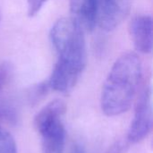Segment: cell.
<instances>
[{
  "label": "cell",
  "instance_id": "obj_1",
  "mask_svg": "<svg viewBox=\"0 0 153 153\" xmlns=\"http://www.w3.org/2000/svg\"><path fill=\"white\" fill-rule=\"evenodd\" d=\"M57 61L48 81L50 89L67 93L78 82L87 63L83 29L73 17L57 20L49 33Z\"/></svg>",
  "mask_w": 153,
  "mask_h": 153
},
{
  "label": "cell",
  "instance_id": "obj_2",
  "mask_svg": "<svg viewBox=\"0 0 153 153\" xmlns=\"http://www.w3.org/2000/svg\"><path fill=\"white\" fill-rule=\"evenodd\" d=\"M142 62L134 52H126L113 64L102 87L100 106L108 117L126 112L134 100L142 79Z\"/></svg>",
  "mask_w": 153,
  "mask_h": 153
},
{
  "label": "cell",
  "instance_id": "obj_3",
  "mask_svg": "<svg viewBox=\"0 0 153 153\" xmlns=\"http://www.w3.org/2000/svg\"><path fill=\"white\" fill-rule=\"evenodd\" d=\"M65 110L66 106L63 100H54L36 115L34 125L41 136L44 153L64 152L66 134L63 117Z\"/></svg>",
  "mask_w": 153,
  "mask_h": 153
},
{
  "label": "cell",
  "instance_id": "obj_4",
  "mask_svg": "<svg viewBox=\"0 0 153 153\" xmlns=\"http://www.w3.org/2000/svg\"><path fill=\"white\" fill-rule=\"evenodd\" d=\"M152 90L149 84L138 97L134 116L127 134L128 141L132 143L143 141L152 131Z\"/></svg>",
  "mask_w": 153,
  "mask_h": 153
},
{
  "label": "cell",
  "instance_id": "obj_5",
  "mask_svg": "<svg viewBox=\"0 0 153 153\" xmlns=\"http://www.w3.org/2000/svg\"><path fill=\"white\" fill-rule=\"evenodd\" d=\"M133 0H94L96 24L106 31L117 28L128 15Z\"/></svg>",
  "mask_w": 153,
  "mask_h": 153
},
{
  "label": "cell",
  "instance_id": "obj_6",
  "mask_svg": "<svg viewBox=\"0 0 153 153\" xmlns=\"http://www.w3.org/2000/svg\"><path fill=\"white\" fill-rule=\"evenodd\" d=\"M129 32L135 48L143 54L152 51V19L141 14L134 17L129 24Z\"/></svg>",
  "mask_w": 153,
  "mask_h": 153
},
{
  "label": "cell",
  "instance_id": "obj_7",
  "mask_svg": "<svg viewBox=\"0 0 153 153\" xmlns=\"http://www.w3.org/2000/svg\"><path fill=\"white\" fill-rule=\"evenodd\" d=\"M72 17L83 30H92L96 26V10L94 0H69Z\"/></svg>",
  "mask_w": 153,
  "mask_h": 153
},
{
  "label": "cell",
  "instance_id": "obj_8",
  "mask_svg": "<svg viewBox=\"0 0 153 153\" xmlns=\"http://www.w3.org/2000/svg\"><path fill=\"white\" fill-rule=\"evenodd\" d=\"M0 153H18L17 145L13 135L0 126Z\"/></svg>",
  "mask_w": 153,
  "mask_h": 153
},
{
  "label": "cell",
  "instance_id": "obj_9",
  "mask_svg": "<svg viewBox=\"0 0 153 153\" xmlns=\"http://www.w3.org/2000/svg\"><path fill=\"white\" fill-rule=\"evenodd\" d=\"M13 74V69L9 63L4 62L0 64V95L9 83Z\"/></svg>",
  "mask_w": 153,
  "mask_h": 153
},
{
  "label": "cell",
  "instance_id": "obj_10",
  "mask_svg": "<svg viewBox=\"0 0 153 153\" xmlns=\"http://www.w3.org/2000/svg\"><path fill=\"white\" fill-rule=\"evenodd\" d=\"M48 89H49V86H48V82H44L36 85L30 91V101L37 102L38 100H39L41 98L45 96V94H47Z\"/></svg>",
  "mask_w": 153,
  "mask_h": 153
},
{
  "label": "cell",
  "instance_id": "obj_11",
  "mask_svg": "<svg viewBox=\"0 0 153 153\" xmlns=\"http://www.w3.org/2000/svg\"><path fill=\"white\" fill-rule=\"evenodd\" d=\"M48 0H28V15L33 17L42 9Z\"/></svg>",
  "mask_w": 153,
  "mask_h": 153
},
{
  "label": "cell",
  "instance_id": "obj_12",
  "mask_svg": "<svg viewBox=\"0 0 153 153\" xmlns=\"http://www.w3.org/2000/svg\"><path fill=\"white\" fill-rule=\"evenodd\" d=\"M8 121L13 123L16 120V116L14 111L12 108L6 107H0V121Z\"/></svg>",
  "mask_w": 153,
  "mask_h": 153
},
{
  "label": "cell",
  "instance_id": "obj_13",
  "mask_svg": "<svg viewBox=\"0 0 153 153\" xmlns=\"http://www.w3.org/2000/svg\"><path fill=\"white\" fill-rule=\"evenodd\" d=\"M123 148L124 146L121 143H117L115 145L112 146V148L109 150V152L108 153H122Z\"/></svg>",
  "mask_w": 153,
  "mask_h": 153
},
{
  "label": "cell",
  "instance_id": "obj_14",
  "mask_svg": "<svg viewBox=\"0 0 153 153\" xmlns=\"http://www.w3.org/2000/svg\"><path fill=\"white\" fill-rule=\"evenodd\" d=\"M71 153H86V152H85V149L83 148L82 145H81V144H75L73 147Z\"/></svg>",
  "mask_w": 153,
  "mask_h": 153
},
{
  "label": "cell",
  "instance_id": "obj_15",
  "mask_svg": "<svg viewBox=\"0 0 153 153\" xmlns=\"http://www.w3.org/2000/svg\"><path fill=\"white\" fill-rule=\"evenodd\" d=\"M0 20H1V11H0Z\"/></svg>",
  "mask_w": 153,
  "mask_h": 153
}]
</instances>
